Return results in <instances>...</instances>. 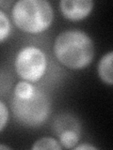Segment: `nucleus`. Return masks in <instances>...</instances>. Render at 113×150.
<instances>
[{
	"instance_id": "1",
	"label": "nucleus",
	"mask_w": 113,
	"mask_h": 150,
	"mask_svg": "<svg viewBox=\"0 0 113 150\" xmlns=\"http://www.w3.org/2000/svg\"><path fill=\"white\" fill-rule=\"evenodd\" d=\"M54 53L56 59L68 69H82L93 59V41L81 30H67L56 37Z\"/></svg>"
},
{
	"instance_id": "2",
	"label": "nucleus",
	"mask_w": 113,
	"mask_h": 150,
	"mask_svg": "<svg viewBox=\"0 0 113 150\" xmlns=\"http://www.w3.org/2000/svg\"><path fill=\"white\" fill-rule=\"evenodd\" d=\"M16 26L24 32L38 34L48 28L54 19L51 4L45 0H20L11 11Z\"/></svg>"
},
{
	"instance_id": "3",
	"label": "nucleus",
	"mask_w": 113,
	"mask_h": 150,
	"mask_svg": "<svg viewBox=\"0 0 113 150\" xmlns=\"http://www.w3.org/2000/svg\"><path fill=\"white\" fill-rule=\"evenodd\" d=\"M11 109L16 120L26 127H39L50 114V100L44 91L36 87L31 96L21 98L14 96Z\"/></svg>"
},
{
	"instance_id": "4",
	"label": "nucleus",
	"mask_w": 113,
	"mask_h": 150,
	"mask_svg": "<svg viewBox=\"0 0 113 150\" xmlns=\"http://www.w3.org/2000/svg\"><path fill=\"white\" fill-rule=\"evenodd\" d=\"M17 74L24 81L35 83L44 76L47 68V58L40 48L27 46L18 53L15 59Z\"/></svg>"
},
{
	"instance_id": "5",
	"label": "nucleus",
	"mask_w": 113,
	"mask_h": 150,
	"mask_svg": "<svg viewBox=\"0 0 113 150\" xmlns=\"http://www.w3.org/2000/svg\"><path fill=\"white\" fill-rule=\"evenodd\" d=\"M59 8L63 16L71 21L83 20L89 16L93 8L92 0H62Z\"/></svg>"
},
{
	"instance_id": "6",
	"label": "nucleus",
	"mask_w": 113,
	"mask_h": 150,
	"mask_svg": "<svg viewBox=\"0 0 113 150\" xmlns=\"http://www.w3.org/2000/svg\"><path fill=\"white\" fill-rule=\"evenodd\" d=\"M112 60L113 52H108L99 61L98 64V75L104 83L108 86L113 84V73H112Z\"/></svg>"
},
{
	"instance_id": "7",
	"label": "nucleus",
	"mask_w": 113,
	"mask_h": 150,
	"mask_svg": "<svg viewBox=\"0 0 113 150\" xmlns=\"http://www.w3.org/2000/svg\"><path fill=\"white\" fill-rule=\"evenodd\" d=\"M79 141V135L74 129H65L59 135V144L64 148H74Z\"/></svg>"
},
{
	"instance_id": "8",
	"label": "nucleus",
	"mask_w": 113,
	"mask_h": 150,
	"mask_svg": "<svg viewBox=\"0 0 113 150\" xmlns=\"http://www.w3.org/2000/svg\"><path fill=\"white\" fill-rule=\"evenodd\" d=\"M36 86H34L31 83L26 82V81H23V82H19L15 89H14V96L17 98H25L31 96L35 91Z\"/></svg>"
},
{
	"instance_id": "9",
	"label": "nucleus",
	"mask_w": 113,
	"mask_h": 150,
	"mask_svg": "<svg viewBox=\"0 0 113 150\" xmlns=\"http://www.w3.org/2000/svg\"><path fill=\"white\" fill-rule=\"evenodd\" d=\"M62 148L61 144L56 141L53 138L50 137H44L41 138L40 140L36 141L33 144L32 149L37 150V149H56V150H59Z\"/></svg>"
},
{
	"instance_id": "10",
	"label": "nucleus",
	"mask_w": 113,
	"mask_h": 150,
	"mask_svg": "<svg viewBox=\"0 0 113 150\" xmlns=\"http://www.w3.org/2000/svg\"><path fill=\"white\" fill-rule=\"evenodd\" d=\"M11 31V25L7 14L0 9V43L6 40Z\"/></svg>"
},
{
	"instance_id": "11",
	"label": "nucleus",
	"mask_w": 113,
	"mask_h": 150,
	"mask_svg": "<svg viewBox=\"0 0 113 150\" xmlns=\"http://www.w3.org/2000/svg\"><path fill=\"white\" fill-rule=\"evenodd\" d=\"M9 120V111L7 106L0 100V131L7 125Z\"/></svg>"
},
{
	"instance_id": "12",
	"label": "nucleus",
	"mask_w": 113,
	"mask_h": 150,
	"mask_svg": "<svg viewBox=\"0 0 113 150\" xmlns=\"http://www.w3.org/2000/svg\"><path fill=\"white\" fill-rule=\"evenodd\" d=\"M74 149L75 150H85V149H88V150H91V149H93V150H95L97 149L95 146H92V145L91 144H80V145H75V146L74 147Z\"/></svg>"
},
{
	"instance_id": "13",
	"label": "nucleus",
	"mask_w": 113,
	"mask_h": 150,
	"mask_svg": "<svg viewBox=\"0 0 113 150\" xmlns=\"http://www.w3.org/2000/svg\"><path fill=\"white\" fill-rule=\"evenodd\" d=\"M11 147L8 146V145H3V144H0V149H9Z\"/></svg>"
}]
</instances>
